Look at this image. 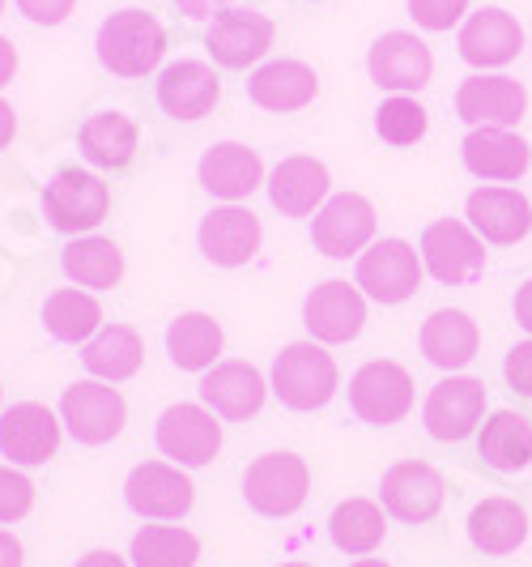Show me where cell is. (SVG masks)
<instances>
[{"instance_id": "13", "label": "cell", "mask_w": 532, "mask_h": 567, "mask_svg": "<svg viewBox=\"0 0 532 567\" xmlns=\"http://www.w3.org/2000/svg\"><path fill=\"white\" fill-rule=\"evenodd\" d=\"M421 414H426V431L435 440L456 444V440L473 435V426L481 423V414H486V384L473 380V375H451V380L430 389Z\"/></svg>"}, {"instance_id": "42", "label": "cell", "mask_w": 532, "mask_h": 567, "mask_svg": "<svg viewBox=\"0 0 532 567\" xmlns=\"http://www.w3.org/2000/svg\"><path fill=\"white\" fill-rule=\"evenodd\" d=\"M73 4L77 0H18V9L27 13L30 22H39V27H60L73 13Z\"/></svg>"}, {"instance_id": "32", "label": "cell", "mask_w": 532, "mask_h": 567, "mask_svg": "<svg viewBox=\"0 0 532 567\" xmlns=\"http://www.w3.org/2000/svg\"><path fill=\"white\" fill-rule=\"evenodd\" d=\"M82 150L94 167L124 171L137 154V124L119 112H98L82 124Z\"/></svg>"}, {"instance_id": "35", "label": "cell", "mask_w": 532, "mask_h": 567, "mask_svg": "<svg viewBox=\"0 0 532 567\" xmlns=\"http://www.w3.org/2000/svg\"><path fill=\"white\" fill-rule=\"evenodd\" d=\"M43 324H48V333L60 341H90L103 329V303H98L90 290L64 286L56 295H48V303H43Z\"/></svg>"}, {"instance_id": "17", "label": "cell", "mask_w": 532, "mask_h": 567, "mask_svg": "<svg viewBox=\"0 0 532 567\" xmlns=\"http://www.w3.org/2000/svg\"><path fill=\"white\" fill-rule=\"evenodd\" d=\"M524 107H529L524 85L515 78H503V73H494V78L477 73V78H469L456 90V115L465 124H477V128H486V124L507 128V124H515L524 115Z\"/></svg>"}, {"instance_id": "45", "label": "cell", "mask_w": 532, "mask_h": 567, "mask_svg": "<svg viewBox=\"0 0 532 567\" xmlns=\"http://www.w3.org/2000/svg\"><path fill=\"white\" fill-rule=\"evenodd\" d=\"M515 320L532 333V282H524L520 286V295H515Z\"/></svg>"}, {"instance_id": "30", "label": "cell", "mask_w": 532, "mask_h": 567, "mask_svg": "<svg viewBox=\"0 0 532 567\" xmlns=\"http://www.w3.org/2000/svg\"><path fill=\"white\" fill-rule=\"evenodd\" d=\"M167 350L179 371H209L222 354V324L205 312H184L170 320Z\"/></svg>"}, {"instance_id": "2", "label": "cell", "mask_w": 532, "mask_h": 567, "mask_svg": "<svg viewBox=\"0 0 532 567\" xmlns=\"http://www.w3.org/2000/svg\"><path fill=\"white\" fill-rule=\"evenodd\" d=\"M273 393L290 410H320L336 393V363L333 354L315 341H294L285 346L273 363Z\"/></svg>"}, {"instance_id": "41", "label": "cell", "mask_w": 532, "mask_h": 567, "mask_svg": "<svg viewBox=\"0 0 532 567\" xmlns=\"http://www.w3.org/2000/svg\"><path fill=\"white\" fill-rule=\"evenodd\" d=\"M507 384L515 393H529L532 398V341H520L511 354H507Z\"/></svg>"}, {"instance_id": "11", "label": "cell", "mask_w": 532, "mask_h": 567, "mask_svg": "<svg viewBox=\"0 0 532 567\" xmlns=\"http://www.w3.org/2000/svg\"><path fill=\"white\" fill-rule=\"evenodd\" d=\"M379 495H384L388 516L405 520V525H426L439 516L448 486L439 478V470H430L426 461H396L379 483Z\"/></svg>"}, {"instance_id": "43", "label": "cell", "mask_w": 532, "mask_h": 567, "mask_svg": "<svg viewBox=\"0 0 532 567\" xmlns=\"http://www.w3.org/2000/svg\"><path fill=\"white\" fill-rule=\"evenodd\" d=\"M0 567H22V542L9 529H0Z\"/></svg>"}, {"instance_id": "24", "label": "cell", "mask_w": 532, "mask_h": 567, "mask_svg": "<svg viewBox=\"0 0 532 567\" xmlns=\"http://www.w3.org/2000/svg\"><path fill=\"white\" fill-rule=\"evenodd\" d=\"M260 179H264L260 154L239 142L213 145V150L200 158V184H205L213 197L230 200V205L243 197H252L255 188H260Z\"/></svg>"}, {"instance_id": "33", "label": "cell", "mask_w": 532, "mask_h": 567, "mask_svg": "<svg viewBox=\"0 0 532 567\" xmlns=\"http://www.w3.org/2000/svg\"><path fill=\"white\" fill-rule=\"evenodd\" d=\"M328 534L345 555H371L388 534V508L375 499H345L328 516Z\"/></svg>"}, {"instance_id": "14", "label": "cell", "mask_w": 532, "mask_h": 567, "mask_svg": "<svg viewBox=\"0 0 532 567\" xmlns=\"http://www.w3.org/2000/svg\"><path fill=\"white\" fill-rule=\"evenodd\" d=\"M375 235V209L371 200L358 193H336L324 200V209L315 214V227H311V244L324 256H350L363 252Z\"/></svg>"}, {"instance_id": "39", "label": "cell", "mask_w": 532, "mask_h": 567, "mask_svg": "<svg viewBox=\"0 0 532 567\" xmlns=\"http://www.w3.org/2000/svg\"><path fill=\"white\" fill-rule=\"evenodd\" d=\"M30 508H34V483H30L22 470L0 465V525L22 520Z\"/></svg>"}, {"instance_id": "48", "label": "cell", "mask_w": 532, "mask_h": 567, "mask_svg": "<svg viewBox=\"0 0 532 567\" xmlns=\"http://www.w3.org/2000/svg\"><path fill=\"white\" fill-rule=\"evenodd\" d=\"M184 13H192V18H205V13H213V9H222L230 0H175Z\"/></svg>"}, {"instance_id": "12", "label": "cell", "mask_w": 532, "mask_h": 567, "mask_svg": "<svg viewBox=\"0 0 532 567\" xmlns=\"http://www.w3.org/2000/svg\"><path fill=\"white\" fill-rule=\"evenodd\" d=\"M60 449V419L39 401H18L0 414V453L13 465H43Z\"/></svg>"}, {"instance_id": "1", "label": "cell", "mask_w": 532, "mask_h": 567, "mask_svg": "<svg viewBox=\"0 0 532 567\" xmlns=\"http://www.w3.org/2000/svg\"><path fill=\"white\" fill-rule=\"evenodd\" d=\"M163 52H167V34H163L154 13L124 9V13H112L98 30V60L112 69L115 78L154 73Z\"/></svg>"}, {"instance_id": "31", "label": "cell", "mask_w": 532, "mask_h": 567, "mask_svg": "<svg viewBox=\"0 0 532 567\" xmlns=\"http://www.w3.org/2000/svg\"><path fill=\"white\" fill-rule=\"evenodd\" d=\"M481 456L486 465L503 470V474H520L532 461V419L515 414V410H499L481 426Z\"/></svg>"}, {"instance_id": "49", "label": "cell", "mask_w": 532, "mask_h": 567, "mask_svg": "<svg viewBox=\"0 0 532 567\" xmlns=\"http://www.w3.org/2000/svg\"><path fill=\"white\" fill-rule=\"evenodd\" d=\"M350 567H393V564H384V559H358V564H350Z\"/></svg>"}, {"instance_id": "26", "label": "cell", "mask_w": 532, "mask_h": 567, "mask_svg": "<svg viewBox=\"0 0 532 567\" xmlns=\"http://www.w3.org/2000/svg\"><path fill=\"white\" fill-rule=\"evenodd\" d=\"M324 197H328V167L320 158H311V154L285 158L273 171V179H269V200L285 218H307Z\"/></svg>"}, {"instance_id": "28", "label": "cell", "mask_w": 532, "mask_h": 567, "mask_svg": "<svg viewBox=\"0 0 532 567\" xmlns=\"http://www.w3.org/2000/svg\"><path fill=\"white\" fill-rule=\"evenodd\" d=\"M469 538H473L477 550L486 555H511L529 542V512L520 508L515 499H481L473 512H469Z\"/></svg>"}, {"instance_id": "37", "label": "cell", "mask_w": 532, "mask_h": 567, "mask_svg": "<svg viewBox=\"0 0 532 567\" xmlns=\"http://www.w3.org/2000/svg\"><path fill=\"white\" fill-rule=\"evenodd\" d=\"M200 542L184 525H145L133 538V567H197Z\"/></svg>"}, {"instance_id": "21", "label": "cell", "mask_w": 532, "mask_h": 567, "mask_svg": "<svg viewBox=\"0 0 532 567\" xmlns=\"http://www.w3.org/2000/svg\"><path fill=\"white\" fill-rule=\"evenodd\" d=\"M260 248V218L252 209L239 205H222L200 223V252L209 256L222 269H239L248 265Z\"/></svg>"}, {"instance_id": "34", "label": "cell", "mask_w": 532, "mask_h": 567, "mask_svg": "<svg viewBox=\"0 0 532 567\" xmlns=\"http://www.w3.org/2000/svg\"><path fill=\"white\" fill-rule=\"evenodd\" d=\"M421 354L435 368H465L477 354V324L465 312H435L421 324Z\"/></svg>"}, {"instance_id": "27", "label": "cell", "mask_w": 532, "mask_h": 567, "mask_svg": "<svg viewBox=\"0 0 532 567\" xmlns=\"http://www.w3.org/2000/svg\"><path fill=\"white\" fill-rule=\"evenodd\" d=\"M248 90H252V103L264 112H299L320 94V82H315V69H307L303 60H273L255 69Z\"/></svg>"}, {"instance_id": "6", "label": "cell", "mask_w": 532, "mask_h": 567, "mask_svg": "<svg viewBox=\"0 0 532 567\" xmlns=\"http://www.w3.org/2000/svg\"><path fill=\"white\" fill-rule=\"evenodd\" d=\"M350 405L371 426L400 423L414 410V375L393 359H375L350 380Z\"/></svg>"}, {"instance_id": "36", "label": "cell", "mask_w": 532, "mask_h": 567, "mask_svg": "<svg viewBox=\"0 0 532 567\" xmlns=\"http://www.w3.org/2000/svg\"><path fill=\"white\" fill-rule=\"evenodd\" d=\"M64 274L77 286H90V290H112L124 278V252L112 239L85 235V239H73L64 248Z\"/></svg>"}, {"instance_id": "8", "label": "cell", "mask_w": 532, "mask_h": 567, "mask_svg": "<svg viewBox=\"0 0 532 567\" xmlns=\"http://www.w3.org/2000/svg\"><path fill=\"white\" fill-rule=\"evenodd\" d=\"M421 269L444 286L473 282L486 269V244L477 239L469 223H456V218L430 223L421 235Z\"/></svg>"}, {"instance_id": "5", "label": "cell", "mask_w": 532, "mask_h": 567, "mask_svg": "<svg viewBox=\"0 0 532 567\" xmlns=\"http://www.w3.org/2000/svg\"><path fill=\"white\" fill-rule=\"evenodd\" d=\"M60 414H64V426L77 444H112L115 435L128 423V401L119 389H112L107 380H82L73 389H64V401H60Z\"/></svg>"}, {"instance_id": "19", "label": "cell", "mask_w": 532, "mask_h": 567, "mask_svg": "<svg viewBox=\"0 0 532 567\" xmlns=\"http://www.w3.org/2000/svg\"><path fill=\"white\" fill-rule=\"evenodd\" d=\"M273 48V22L252 9H226L209 30V56L222 69H248Z\"/></svg>"}, {"instance_id": "16", "label": "cell", "mask_w": 532, "mask_h": 567, "mask_svg": "<svg viewBox=\"0 0 532 567\" xmlns=\"http://www.w3.org/2000/svg\"><path fill=\"white\" fill-rule=\"evenodd\" d=\"M311 338L341 346V341H354L366 324V299L358 286L350 282H324L307 295V308H303Z\"/></svg>"}, {"instance_id": "46", "label": "cell", "mask_w": 532, "mask_h": 567, "mask_svg": "<svg viewBox=\"0 0 532 567\" xmlns=\"http://www.w3.org/2000/svg\"><path fill=\"white\" fill-rule=\"evenodd\" d=\"M77 567H128L115 550H90L85 559H77Z\"/></svg>"}, {"instance_id": "7", "label": "cell", "mask_w": 532, "mask_h": 567, "mask_svg": "<svg viewBox=\"0 0 532 567\" xmlns=\"http://www.w3.org/2000/svg\"><path fill=\"white\" fill-rule=\"evenodd\" d=\"M124 499L137 516H149V520H179L192 512V499H197V486L184 474V465L175 461H145L128 474L124 483Z\"/></svg>"}, {"instance_id": "38", "label": "cell", "mask_w": 532, "mask_h": 567, "mask_svg": "<svg viewBox=\"0 0 532 567\" xmlns=\"http://www.w3.org/2000/svg\"><path fill=\"white\" fill-rule=\"evenodd\" d=\"M375 128L388 145H414L426 137V112H421V103L396 94L375 112Z\"/></svg>"}, {"instance_id": "25", "label": "cell", "mask_w": 532, "mask_h": 567, "mask_svg": "<svg viewBox=\"0 0 532 567\" xmlns=\"http://www.w3.org/2000/svg\"><path fill=\"white\" fill-rule=\"evenodd\" d=\"M465 167L481 179H520L532 167V150L524 137L507 133V128H473L465 137Z\"/></svg>"}, {"instance_id": "10", "label": "cell", "mask_w": 532, "mask_h": 567, "mask_svg": "<svg viewBox=\"0 0 532 567\" xmlns=\"http://www.w3.org/2000/svg\"><path fill=\"white\" fill-rule=\"evenodd\" d=\"M421 282V260L405 239H379L358 260V290L375 303H405Z\"/></svg>"}, {"instance_id": "50", "label": "cell", "mask_w": 532, "mask_h": 567, "mask_svg": "<svg viewBox=\"0 0 532 567\" xmlns=\"http://www.w3.org/2000/svg\"><path fill=\"white\" fill-rule=\"evenodd\" d=\"M281 567H311V564H281Z\"/></svg>"}, {"instance_id": "18", "label": "cell", "mask_w": 532, "mask_h": 567, "mask_svg": "<svg viewBox=\"0 0 532 567\" xmlns=\"http://www.w3.org/2000/svg\"><path fill=\"white\" fill-rule=\"evenodd\" d=\"M465 218L486 244L507 248V244H520L532 230V205L515 188H477L465 205Z\"/></svg>"}, {"instance_id": "9", "label": "cell", "mask_w": 532, "mask_h": 567, "mask_svg": "<svg viewBox=\"0 0 532 567\" xmlns=\"http://www.w3.org/2000/svg\"><path fill=\"white\" fill-rule=\"evenodd\" d=\"M158 449L175 465H188V470L209 465L213 456L222 453V423L213 419V410L179 401L158 419Z\"/></svg>"}, {"instance_id": "23", "label": "cell", "mask_w": 532, "mask_h": 567, "mask_svg": "<svg viewBox=\"0 0 532 567\" xmlns=\"http://www.w3.org/2000/svg\"><path fill=\"white\" fill-rule=\"evenodd\" d=\"M218 99H222V82L205 60H179L158 82V103L175 120H200L218 107Z\"/></svg>"}, {"instance_id": "47", "label": "cell", "mask_w": 532, "mask_h": 567, "mask_svg": "<svg viewBox=\"0 0 532 567\" xmlns=\"http://www.w3.org/2000/svg\"><path fill=\"white\" fill-rule=\"evenodd\" d=\"M13 133H18V120H13V107L0 99V150L13 142Z\"/></svg>"}, {"instance_id": "3", "label": "cell", "mask_w": 532, "mask_h": 567, "mask_svg": "<svg viewBox=\"0 0 532 567\" xmlns=\"http://www.w3.org/2000/svg\"><path fill=\"white\" fill-rule=\"evenodd\" d=\"M243 495L260 516H290L307 504L311 470L303 456L294 453H264L248 465Z\"/></svg>"}, {"instance_id": "44", "label": "cell", "mask_w": 532, "mask_h": 567, "mask_svg": "<svg viewBox=\"0 0 532 567\" xmlns=\"http://www.w3.org/2000/svg\"><path fill=\"white\" fill-rule=\"evenodd\" d=\"M13 73H18V52L9 39H0V85L13 82Z\"/></svg>"}, {"instance_id": "4", "label": "cell", "mask_w": 532, "mask_h": 567, "mask_svg": "<svg viewBox=\"0 0 532 567\" xmlns=\"http://www.w3.org/2000/svg\"><path fill=\"white\" fill-rule=\"evenodd\" d=\"M107 209H112V188L94 171H82V167H64L48 184V193H43V214L64 235L94 230L107 218Z\"/></svg>"}, {"instance_id": "29", "label": "cell", "mask_w": 532, "mask_h": 567, "mask_svg": "<svg viewBox=\"0 0 532 567\" xmlns=\"http://www.w3.org/2000/svg\"><path fill=\"white\" fill-rule=\"evenodd\" d=\"M140 359H145V346H140L137 329H128V324H103L82 350L85 371L94 380H107V384H119V380L137 375Z\"/></svg>"}, {"instance_id": "22", "label": "cell", "mask_w": 532, "mask_h": 567, "mask_svg": "<svg viewBox=\"0 0 532 567\" xmlns=\"http://www.w3.org/2000/svg\"><path fill=\"white\" fill-rule=\"evenodd\" d=\"M371 78H375V85L396 90V94L421 90L430 82V48L421 43L418 34L393 30L371 48Z\"/></svg>"}, {"instance_id": "20", "label": "cell", "mask_w": 532, "mask_h": 567, "mask_svg": "<svg viewBox=\"0 0 532 567\" xmlns=\"http://www.w3.org/2000/svg\"><path fill=\"white\" fill-rule=\"evenodd\" d=\"M524 48V30L507 9H481L460 30V56L477 69H503L520 56Z\"/></svg>"}, {"instance_id": "40", "label": "cell", "mask_w": 532, "mask_h": 567, "mask_svg": "<svg viewBox=\"0 0 532 567\" xmlns=\"http://www.w3.org/2000/svg\"><path fill=\"white\" fill-rule=\"evenodd\" d=\"M469 0H409V18L426 30H451L465 18Z\"/></svg>"}, {"instance_id": "15", "label": "cell", "mask_w": 532, "mask_h": 567, "mask_svg": "<svg viewBox=\"0 0 532 567\" xmlns=\"http://www.w3.org/2000/svg\"><path fill=\"white\" fill-rule=\"evenodd\" d=\"M200 398H205V405H209L213 414H222L230 423H243V419L260 414V405L269 398V384H264V375H260L252 363L226 359V363H213V368L205 371Z\"/></svg>"}, {"instance_id": "51", "label": "cell", "mask_w": 532, "mask_h": 567, "mask_svg": "<svg viewBox=\"0 0 532 567\" xmlns=\"http://www.w3.org/2000/svg\"><path fill=\"white\" fill-rule=\"evenodd\" d=\"M0 13H4V0H0Z\"/></svg>"}]
</instances>
